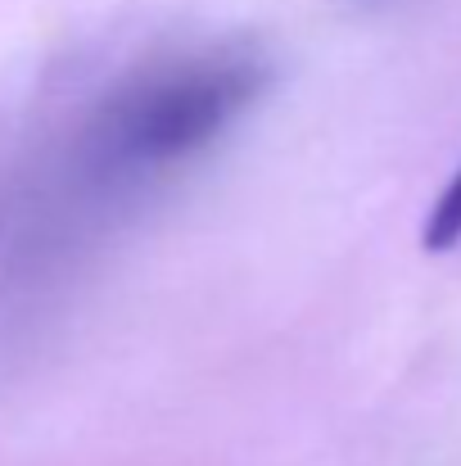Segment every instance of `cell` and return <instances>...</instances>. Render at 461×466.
Listing matches in <instances>:
<instances>
[{"label":"cell","instance_id":"cell-1","mask_svg":"<svg viewBox=\"0 0 461 466\" xmlns=\"http://www.w3.org/2000/svg\"><path fill=\"white\" fill-rule=\"evenodd\" d=\"M421 245L430 254H448V249L461 245V167L453 172V181L439 190V199L430 204L426 227H421Z\"/></svg>","mask_w":461,"mask_h":466}]
</instances>
